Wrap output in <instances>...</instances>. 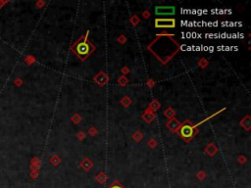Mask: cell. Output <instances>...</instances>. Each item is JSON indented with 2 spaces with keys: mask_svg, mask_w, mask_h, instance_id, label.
Masks as SVG:
<instances>
[{
  "mask_svg": "<svg viewBox=\"0 0 251 188\" xmlns=\"http://www.w3.org/2000/svg\"><path fill=\"white\" fill-rule=\"evenodd\" d=\"M176 22L174 19H156L155 27H174Z\"/></svg>",
  "mask_w": 251,
  "mask_h": 188,
  "instance_id": "cell-4",
  "label": "cell"
},
{
  "mask_svg": "<svg viewBox=\"0 0 251 188\" xmlns=\"http://www.w3.org/2000/svg\"><path fill=\"white\" fill-rule=\"evenodd\" d=\"M155 13L159 16H171L175 14V7L173 6H158L155 8Z\"/></svg>",
  "mask_w": 251,
  "mask_h": 188,
  "instance_id": "cell-3",
  "label": "cell"
},
{
  "mask_svg": "<svg viewBox=\"0 0 251 188\" xmlns=\"http://www.w3.org/2000/svg\"><path fill=\"white\" fill-rule=\"evenodd\" d=\"M109 188H123L121 185L120 184H114V185H112L111 187H109Z\"/></svg>",
  "mask_w": 251,
  "mask_h": 188,
  "instance_id": "cell-5",
  "label": "cell"
},
{
  "mask_svg": "<svg viewBox=\"0 0 251 188\" xmlns=\"http://www.w3.org/2000/svg\"><path fill=\"white\" fill-rule=\"evenodd\" d=\"M193 134H194V127L190 124H184L181 127V132H180V135L182 137V139H185L186 141L189 140Z\"/></svg>",
  "mask_w": 251,
  "mask_h": 188,
  "instance_id": "cell-2",
  "label": "cell"
},
{
  "mask_svg": "<svg viewBox=\"0 0 251 188\" xmlns=\"http://www.w3.org/2000/svg\"><path fill=\"white\" fill-rule=\"evenodd\" d=\"M87 36H88V31L84 36L79 37V40H77L75 44L72 46V50L75 52V54L79 58H81L82 60H84L87 57H88L95 49L93 45L88 41Z\"/></svg>",
  "mask_w": 251,
  "mask_h": 188,
  "instance_id": "cell-1",
  "label": "cell"
}]
</instances>
